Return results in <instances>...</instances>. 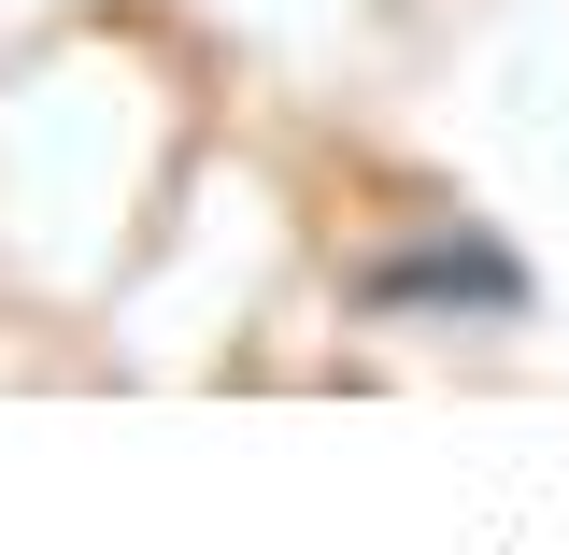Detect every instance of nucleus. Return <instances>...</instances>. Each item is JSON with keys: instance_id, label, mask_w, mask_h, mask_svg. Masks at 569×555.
Returning <instances> with one entry per match:
<instances>
[{"instance_id": "f257e3e1", "label": "nucleus", "mask_w": 569, "mask_h": 555, "mask_svg": "<svg viewBox=\"0 0 569 555\" xmlns=\"http://www.w3.org/2000/svg\"><path fill=\"white\" fill-rule=\"evenodd\" d=\"M356 314H385V328H527L541 285H527V257L485 214H427V228H399L356 271Z\"/></svg>"}]
</instances>
